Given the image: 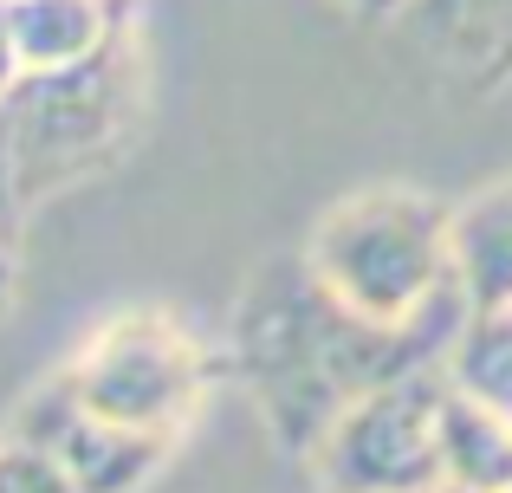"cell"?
Segmentation results:
<instances>
[{"label": "cell", "instance_id": "6da1fadb", "mask_svg": "<svg viewBox=\"0 0 512 493\" xmlns=\"http://www.w3.org/2000/svg\"><path fill=\"white\" fill-rule=\"evenodd\" d=\"M467 299L448 286L422 318L376 325L350 312L338 292L305 266V253L260 266L234 318V370L253 390L266 429L286 455H312L325 429L370 390L409 377V370L448 364L454 338L467 331Z\"/></svg>", "mask_w": 512, "mask_h": 493}, {"label": "cell", "instance_id": "7a4b0ae2", "mask_svg": "<svg viewBox=\"0 0 512 493\" xmlns=\"http://www.w3.org/2000/svg\"><path fill=\"white\" fill-rule=\"evenodd\" d=\"M143 91H150V65H143L137 20H124L91 59L59 65V72H26L0 98L7 163L26 215L104 176L130 150L143 124Z\"/></svg>", "mask_w": 512, "mask_h": 493}, {"label": "cell", "instance_id": "3957f363", "mask_svg": "<svg viewBox=\"0 0 512 493\" xmlns=\"http://www.w3.org/2000/svg\"><path fill=\"white\" fill-rule=\"evenodd\" d=\"M454 208L409 182L357 189L305 241V266L325 279L350 312L376 325H409L454 286Z\"/></svg>", "mask_w": 512, "mask_h": 493}, {"label": "cell", "instance_id": "277c9868", "mask_svg": "<svg viewBox=\"0 0 512 493\" xmlns=\"http://www.w3.org/2000/svg\"><path fill=\"white\" fill-rule=\"evenodd\" d=\"M91 416L117 422L137 435H163L182 442V429L195 422V409L208 403L214 357L182 318L169 312H117L111 325H98L65 370H52Z\"/></svg>", "mask_w": 512, "mask_h": 493}, {"label": "cell", "instance_id": "5b68a950", "mask_svg": "<svg viewBox=\"0 0 512 493\" xmlns=\"http://www.w3.org/2000/svg\"><path fill=\"white\" fill-rule=\"evenodd\" d=\"M441 403H448V364L409 370V377L350 403L312 448L318 493H435L448 487L441 468Z\"/></svg>", "mask_w": 512, "mask_h": 493}, {"label": "cell", "instance_id": "8992f818", "mask_svg": "<svg viewBox=\"0 0 512 493\" xmlns=\"http://www.w3.org/2000/svg\"><path fill=\"white\" fill-rule=\"evenodd\" d=\"M7 435H20L39 455H52L78 493H143L156 481V468L175 455V442H163V435H137V429H117V422L91 416L59 377H46L13 409Z\"/></svg>", "mask_w": 512, "mask_h": 493}, {"label": "cell", "instance_id": "52a82bcc", "mask_svg": "<svg viewBox=\"0 0 512 493\" xmlns=\"http://www.w3.org/2000/svg\"><path fill=\"white\" fill-rule=\"evenodd\" d=\"M402 39L461 91L512 85V0H402Z\"/></svg>", "mask_w": 512, "mask_h": 493}, {"label": "cell", "instance_id": "ba28073f", "mask_svg": "<svg viewBox=\"0 0 512 493\" xmlns=\"http://www.w3.org/2000/svg\"><path fill=\"white\" fill-rule=\"evenodd\" d=\"M454 286H461L467 312H512V176L474 189L461 208H454Z\"/></svg>", "mask_w": 512, "mask_h": 493}, {"label": "cell", "instance_id": "9c48e42d", "mask_svg": "<svg viewBox=\"0 0 512 493\" xmlns=\"http://www.w3.org/2000/svg\"><path fill=\"white\" fill-rule=\"evenodd\" d=\"M7 13L26 72H59L91 59L130 20V0H7Z\"/></svg>", "mask_w": 512, "mask_h": 493}, {"label": "cell", "instance_id": "30bf717a", "mask_svg": "<svg viewBox=\"0 0 512 493\" xmlns=\"http://www.w3.org/2000/svg\"><path fill=\"white\" fill-rule=\"evenodd\" d=\"M441 468H448L454 487L512 493V422L493 416L474 396H461L454 377H448V403H441Z\"/></svg>", "mask_w": 512, "mask_h": 493}, {"label": "cell", "instance_id": "8fae6325", "mask_svg": "<svg viewBox=\"0 0 512 493\" xmlns=\"http://www.w3.org/2000/svg\"><path fill=\"white\" fill-rule=\"evenodd\" d=\"M448 377L461 396H474V403H487L493 416L512 422V312L467 318V331L448 351Z\"/></svg>", "mask_w": 512, "mask_h": 493}, {"label": "cell", "instance_id": "7c38bea8", "mask_svg": "<svg viewBox=\"0 0 512 493\" xmlns=\"http://www.w3.org/2000/svg\"><path fill=\"white\" fill-rule=\"evenodd\" d=\"M0 493H78V487L65 481L59 461L39 455L33 442H20V435H0Z\"/></svg>", "mask_w": 512, "mask_h": 493}, {"label": "cell", "instance_id": "4fadbf2b", "mask_svg": "<svg viewBox=\"0 0 512 493\" xmlns=\"http://www.w3.org/2000/svg\"><path fill=\"white\" fill-rule=\"evenodd\" d=\"M20 189H13V163H7V130H0V305L13 299V247H20Z\"/></svg>", "mask_w": 512, "mask_h": 493}, {"label": "cell", "instance_id": "5bb4252c", "mask_svg": "<svg viewBox=\"0 0 512 493\" xmlns=\"http://www.w3.org/2000/svg\"><path fill=\"white\" fill-rule=\"evenodd\" d=\"M20 78H26V65H20V46H13V13H7V0H0V98H7Z\"/></svg>", "mask_w": 512, "mask_h": 493}, {"label": "cell", "instance_id": "9a60e30c", "mask_svg": "<svg viewBox=\"0 0 512 493\" xmlns=\"http://www.w3.org/2000/svg\"><path fill=\"white\" fill-rule=\"evenodd\" d=\"M350 13H363V20H396L402 13V0H344Z\"/></svg>", "mask_w": 512, "mask_h": 493}, {"label": "cell", "instance_id": "2e32d148", "mask_svg": "<svg viewBox=\"0 0 512 493\" xmlns=\"http://www.w3.org/2000/svg\"><path fill=\"white\" fill-rule=\"evenodd\" d=\"M435 493H480V487H454V481H448V487H435Z\"/></svg>", "mask_w": 512, "mask_h": 493}]
</instances>
